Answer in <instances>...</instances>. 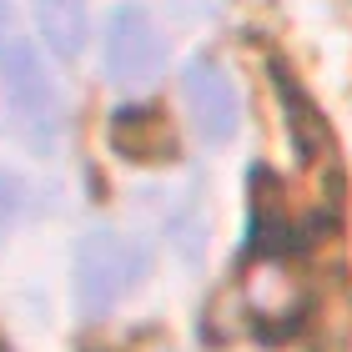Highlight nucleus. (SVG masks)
<instances>
[{
    "label": "nucleus",
    "mask_w": 352,
    "mask_h": 352,
    "mask_svg": "<svg viewBox=\"0 0 352 352\" xmlns=\"http://www.w3.org/2000/svg\"><path fill=\"white\" fill-rule=\"evenodd\" d=\"M312 287L287 257H257L242 277V312L262 332H287L307 317Z\"/></svg>",
    "instance_id": "4"
},
{
    "label": "nucleus",
    "mask_w": 352,
    "mask_h": 352,
    "mask_svg": "<svg viewBox=\"0 0 352 352\" xmlns=\"http://www.w3.org/2000/svg\"><path fill=\"white\" fill-rule=\"evenodd\" d=\"M30 10H36V25L45 45H51L56 56H76L86 41V0H30Z\"/></svg>",
    "instance_id": "7"
},
{
    "label": "nucleus",
    "mask_w": 352,
    "mask_h": 352,
    "mask_svg": "<svg viewBox=\"0 0 352 352\" xmlns=\"http://www.w3.org/2000/svg\"><path fill=\"white\" fill-rule=\"evenodd\" d=\"M141 277H146V252L121 232H91L76 252V302L91 317L126 302L141 287Z\"/></svg>",
    "instance_id": "2"
},
{
    "label": "nucleus",
    "mask_w": 352,
    "mask_h": 352,
    "mask_svg": "<svg viewBox=\"0 0 352 352\" xmlns=\"http://www.w3.org/2000/svg\"><path fill=\"white\" fill-rule=\"evenodd\" d=\"M0 352H6V347H0Z\"/></svg>",
    "instance_id": "9"
},
{
    "label": "nucleus",
    "mask_w": 352,
    "mask_h": 352,
    "mask_svg": "<svg viewBox=\"0 0 352 352\" xmlns=\"http://www.w3.org/2000/svg\"><path fill=\"white\" fill-rule=\"evenodd\" d=\"M166 66V41L146 6H116L106 21V76L121 91L151 86Z\"/></svg>",
    "instance_id": "3"
},
{
    "label": "nucleus",
    "mask_w": 352,
    "mask_h": 352,
    "mask_svg": "<svg viewBox=\"0 0 352 352\" xmlns=\"http://www.w3.org/2000/svg\"><path fill=\"white\" fill-rule=\"evenodd\" d=\"M21 206H25V191H21V182L0 171V236H6V232L15 227V217H21Z\"/></svg>",
    "instance_id": "8"
},
{
    "label": "nucleus",
    "mask_w": 352,
    "mask_h": 352,
    "mask_svg": "<svg viewBox=\"0 0 352 352\" xmlns=\"http://www.w3.org/2000/svg\"><path fill=\"white\" fill-rule=\"evenodd\" d=\"M111 141L126 162H171L176 156V136L162 111H121L111 121Z\"/></svg>",
    "instance_id": "6"
},
{
    "label": "nucleus",
    "mask_w": 352,
    "mask_h": 352,
    "mask_svg": "<svg viewBox=\"0 0 352 352\" xmlns=\"http://www.w3.org/2000/svg\"><path fill=\"white\" fill-rule=\"evenodd\" d=\"M0 81H6V101L15 111V121H21V131L30 141H45L56 131L60 96H56L51 81H45L36 45L21 36V25H15L6 0H0Z\"/></svg>",
    "instance_id": "1"
},
{
    "label": "nucleus",
    "mask_w": 352,
    "mask_h": 352,
    "mask_svg": "<svg viewBox=\"0 0 352 352\" xmlns=\"http://www.w3.org/2000/svg\"><path fill=\"white\" fill-rule=\"evenodd\" d=\"M186 111L197 121L201 141H212V146L232 141L236 126H242V96H236L232 76L221 66H212V60H197L186 71Z\"/></svg>",
    "instance_id": "5"
}]
</instances>
